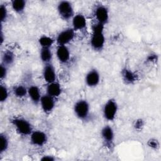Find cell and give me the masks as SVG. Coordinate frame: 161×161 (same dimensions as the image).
<instances>
[{"label": "cell", "instance_id": "5bb4252c", "mask_svg": "<svg viewBox=\"0 0 161 161\" xmlns=\"http://www.w3.org/2000/svg\"><path fill=\"white\" fill-rule=\"evenodd\" d=\"M72 28L74 31H83L87 26V20L81 13L75 14L72 19Z\"/></svg>", "mask_w": 161, "mask_h": 161}, {"label": "cell", "instance_id": "ba28073f", "mask_svg": "<svg viewBox=\"0 0 161 161\" xmlns=\"http://www.w3.org/2000/svg\"><path fill=\"white\" fill-rule=\"evenodd\" d=\"M48 137L47 134L43 131H33L30 134L31 143L36 147H42L47 142Z\"/></svg>", "mask_w": 161, "mask_h": 161}, {"label": "cell", "instance_id": "8fae6325", "mask_svg": "<svg viewBox=\"0 0 161 161\" xmlns=\"http://www.w3.org/2000/svg\"><path fill=\"white\" fill-rule=\"evenodd\" d=\"M54 99L55 98L48 95L47 94L42 96L40 104L44 113H50L53 111L55 106Z\"/></svg>", "mask_w": 161, "mask_h": 161}, {"label": "cell", "instance_id": "ac0fdd59", "mask_svg": "<svg viewBox=\"0 0 161 161\" xmlns=\"http://www.w3.org/2000/svg\"><path fill=\"white\" fill-rule=\"evenodd\" d=\"M121 75L123 80L127 84H132L136 80V75L130 69L126 68L123 69Z\"/></svg>", "mask_w": 161, "mask_h": 161}, {"label": "cell", "instance_id": "30bf717a", "mask_svg": "<svg viewBox=\"0 0 161 161\" xmlns=\"http://www.w3.org/2000/svg\"><path fill=\"white\" fill-rule=\"evenodd\" d=\"M42 75L44 80L48 84L55 81L57 78L56 72L55 67L52 63H48L44 65L42 71Z\"/></svg>", "mask_w": 161, "mask_h": 161}, {"label": "cell", "instance_id": "ffe728a7", "mask_svg": "<svg viewBox=\"0 0 161 161\" xmlns=\"http://www.w3.org/2000/svg\"><path fill=\"white\" fill-rule=\"evenodd\" d=\"M13 10L16 13H22L26 7V1L24 0H13L11 2Z\"/></svg>", "mask_w": 161, "mask_h": 161}, {"label": "cell", "instance_id": "cb8c5ba5", "mask_svg": "<svg viewBox=\"0 0 161 161\" xmlns=\"http://www.w3.org/2000/svg\"><path fill=\"white\" fill-rule=\"evenodd\" d=\"M9 97V91L5 85H1V96L0 101L1 103L5 102Z\"/></svg>", "mask_w": 161, "mask_h": 161}, {"label": "cell", "instance_id": "5b68a950", "mask_svg": "<svg viewBox=\"0 0 161 161\" xmlns=\"http://www.w3.org/2000/svg\"><path fill=\"white\" fill-rule=\"evenodd\" d=\"M75 37V31L72 28H67L61 31L57 36L56 42L58 45H67Z\"/></svg>", "mask_w": 161, "mask_h": 161}, {"label": "cell", "instance_id": "7402d4cb", "mask_svg": "<svg viewBox=\"0 0 161 161\" xmlns=\"http://www.w3.org/2000/svg\"><path fill=\"white\" fill-rule=\"evenodd\" d=\"M54 43V40L48 36L43 35L40 37L38 39V43L41 48H51V47Z\"/></svg>", "mask_w": 161, "mask_h": 161}, {"label": "cell", "instance_id": "7c38bea8", "mask_svg": "<svg viewBox=\"0 0 161 161\" xmlns=\"http://www.w3.org/2000/svg\"><path fill=\"white\" fill-rule=\"evenodd\" d=\"M101 136L106 146H112L114 139V130L110 126H104L101 129Z\"/></svg>", "mask_w": 161, "mask_h": 161}, {"label": "cell", "instance_id": "d4e9b609", "mask_svg": "<svg viewBox=\"0 0 161 161\" xmlns=\"http://www.w3.org/2000/svg\"><path fill=\"white\" fill-rule=\"evenodd\" d=\"M0 9H1V23H3L4 21H5L7 19V18L8 16V12L6 6L3 4H1Z\"/></svg>", "mask_w": 161, "mask_h": 161}, {"label": "cell", "instance_id": "6da1fadb", "mask_svg": "<svg viewBox=\"0 0 161 161\" xmlns=\"http://www.w3.org/2000/svg\"><path fill=\"white\" fill-rule=\"evenodd\" d=\"M11 123L20 135H30L33 131V126L30 122L23 118H14L11 119Z\"/></svg>", "mask_w": 161, "mask_h": 161}, {"label": "cell", "instance_id": "7a4b0ae2", "mask_svg": "<svg viewBox=\"0 0 161 161\" xmlns=\"http://www.w3.org/2000/svg\"><path fill=\"white\" fill-rule=\"evenodd\" d=\"M74 112L75 116L80 120H86L90 114V105L87 100L79 99L74 105Z\"/></svg>", "mask_w": 161, "mask_h": 161}, {"label": "cell", "instance_id": "2e32d148", "mask_svg": "<svg viewBox=\"0 0 161 161\" xmlns=\"http://www.w3.org/2000/svg\"><path fill=\"white\" fill-rule=\"evenodd\" d=\"M47 94L53 98L57 97L60 96L62 93V87L59 83L55 81L52 83L48 84L46 88Z\"/></svg>", "mask_w": 161, "mask_h": 161}, {"label": "cell", "instance_id": "e0dca14e", "mask_svg": "<svg viewBox=\"0 0 161 161\" xmlns=\"http://www.w3.org/2000/svg\"><path fill=\"white\" fill-rule=\"evenodd\" d=\"M52 57L53 54L51 48H41V50L40 51V58L44 64L51 63Z\"/></svg>", "mask_w": 161, "mask_h": 161}, {"label": "cell", "instance_id": "d6986e66", "mask_svg": "<svg viewBox=\"0 0 161 161\" xmlns=\"http://www.w3.org/2000/svg\"><path fill=\"white\" fill-rule=\"evenodd\" d=\"M15 60V55L11 50H6L4 52L2 55V62L1 64L8 67L13 64Z\"/></svg>", "mask_w": 161, "mask_h": 161}, {"label": "cell", "instance_id": "9a60e30c", "mask_svg": "<svg viewBox=\"0 0 161 161\" xmlns=\"http://www.w3.org/2000/svg\"><path fill=\"white\" fill-rule=\"evenodd\" d=\"M28 95L35 104L40 103L42 94L39 87L35 85H31L28 87Z\"/></svg>", "mask_w": 161, "mask_h": 161}, {"label": "cell", "instance_id": "3957f363", "mask_svg": "<svg viewBox=\"0 0 161 161\" xmlns=\"http://www.w3.org/2000/svg\"><path fill=\"white\" fill-rule=\"evenodd\" d=\"M118 106L116 101L114 99H108L103 106V115L105 119L113 121L116 117Z\"/></svg>", "mask_w": 161, "mask_h": 161}, {"label": "cell", "instance_id": "52a82bcc", "mask_svg": "<svg viewBox=\"0 0 161 161\" xmlns=\"http://www.w3.org/2000/svg\"><path fill=\"white\" fill-rule=\"evenodd\" d=\"M94 15L96 21L104 25L106 24L109 20V11L104 5H97L94 9Z\"/></svg>", "mask_w": 161, "mask_h": 161}, {"label": "cell", "instance_id": "44dd1931", "mask_svg": "<svg viewBox=\"0 0 161 161\" xmlns=\"http://www.w3.org/2000/svg\"><path fill=\"white\" fill-rule=\"evenodd\" d=\"M13 92L16 97L18 98H22L28 94V88L24 85L19 84L14 86Z\"/></svg>", "mask_w": 161, "mask_h": 161}, {"label": "cell", "instance_id": "4fadbf2b", "mask_svg": "<svg viewBox=\"0 0 161 161\" xmlns=\"http://www.w3.org/2000/svg\"><path fill=\"white\" fill-rule=\"evenodd\" d=\"M56 55L61 64H67L70 58V52L67 45H58L56 50Z\"/></svg>", "mask_w": 161, "mask_h": 161}, {"label": "cell", "instance_id": "9c48e42d", "mask_svg": "<svg viewBox=\"0 0 161 161\" xmlns=\"http://www.w3.org/2000/svg\"><path fill=\"white\" fill-rule=\"evenodd\" d=\"M100 74L96 69H92L86 74L85 82L87 86L94 87L97 86L100 82Z\"/></svg>", "mask_w": 161, "mask_h": 161}, {"label": "cell", "instance_id": "277c9868", "mask_svg": "<svg viewBox=\"0 0 161 161\" xmlns=\"http://www.w3.org/2000/svg\"><path fill=\"white\" fill-rule=\"evenodd\" d=\"M57 11L60 17L65 21L72 19L75 15L73 6L68 1H60L57 4Z\"/></svg>", "mask_w": 161, "mask_h": 161}, {"label": "cell", "instance_id": "4316f807", "mask_svg": "<svg viewBox=\"0 0 161 161\" xmlns=\"http://www.w3.org/2000/svg\"><path fill=\"white\" fill-rule=\"evenodd\" d=\"M42 160H54L55 158L53 157V156H50V155H45L43 156V157L41 158Z\"/></svg>", "mask_w": 161, "mask_h": 161}, {"label": "cell", "instance_id": "484cf974", "mask_svg": "<svg viewBox=\"0 0 161 161\" xmlns=\"http://www.w3.org/2000/svg\"><path fill=\"white\" fill-rule=\"evenodd\" d=\"M1 79L3 80V79L6 78L8 73L7 70V67L5 66L4 65L1 64Z\"/></svg>", "mask_w": 161, "mask_h": 161}, {"label": "cell", "instance_id": "8992f818", "mask_svg": "<svg viewBox=\"0 0 161 161\" xmlns=\"http://www.w3.org/2000/svg\"><path fill=\"white\" fill-rule=\"evenodd\" d=\"M106 39L104 32H92L90 45L95 51H101L104 47Z\"/></svg>", "mask_w": 161, "mask_h": 161}, {"label": "cell", "instance_id": "603a6c76", "mask_svg": "<svg viewBox=\"0 0 161 161\" xmlns=\"http://www.w3.org/2000/svg\"><path fill=\"white\" fill-rule=\"evenodd\" d=\"M0 140H1V146H0V152L1 153L6 152L9 147V140L8 136L4 134L1 133L0 135Z\"/></svg>", "mask_w": 161, "mask_h": 161}]
</instances>
